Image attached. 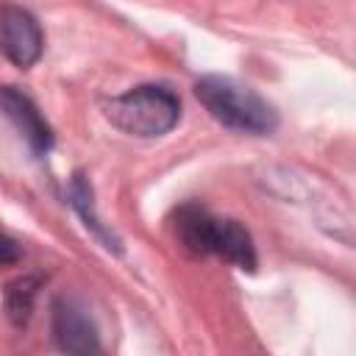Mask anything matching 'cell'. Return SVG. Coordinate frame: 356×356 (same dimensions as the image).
<instances>
[{
  "label": "cell",
  "instance_id": "6",
  "mask_svg": "<svg viewBox=\"0 0 356 356\" xmlns=\"http://www.w3.org/2000/svg\"><path fill=\"white\" fill-rule=\"evenodd\" d=\"M0 108L8 117V122L19 131V136L25 139V145L31 147L33 156H47L53 150V128L44 120V114L39 111V106L33 103V97H28L22 89L17 86H3L0 89Z\"/></svg>",
  "mask_w": 356,
  "mask_h": 356
},
{
  "label": "cell",
  "instance_id": "1",
  "mask_svg": "<svg viewBox=\"0 0 356 356\" xmlns=\"http://www.w3.org/2000/svg\"><path fill=\"white\" fill-rule=\"evenodd\" d=\"M172 228L178 242L197 256H220L245 273H253L259 264L256 245L248 228L231 217L211 214L206 206H197V203L181 206L175 211Z\"/></svg>",
  "mask_w": 356,
  "mask_h": 356
},
{
  "label": "cell",
  "instance_id": "8",
  "mask_svg": "<svg viewBox=\"0 0 356 356\" xmlns=\"http://www.w3.org/2000/svg\"><path fill=\"white\" fill-rule=\"evenodd\" d=\"M39 286H42V278H39V275L14 278V281L6 286V295H3L6 314H8V320H11L17 328H22V325L31 320V312H33V303H36V295H39Z\"/></svg>",
  "mask_w": 356,
  "mask_h": 356
},
{
  "label": "cell",
  "instance_id": "4",
  "mask_svg": "<svg viewBox=\"0 0 356 356\" xmlns=\"http://www.w3.org/2000/svg\"><path fill=\"white\" fill-rule=\"evenodd\" d=\"M50 331H53L58 350H64V353L89 356V353L100 350V334H97L95 320L86 309V303L72 295H58L53 300Z\"/></svg>",
  "mask_w": 356,
  "mask_h": 356
},
{
  "label": "cell",
  "instance_id": "3",
  "mask_svg": "<svg viewBox=\"0 0 356 356\" xmlns=\"http://www.w3.org/2000/svg\"><path fill=\"white\" fill-rule=\"evenodd\" d=\"M106 120L128 136L156 139L170 134L181 120V100L170 86L142 83L103 103Z\"/></svg>",
  "mask_w": 356,
  "mask_h": 356
},
{
  "label": "cell",
  "instance_id": "7",
  "mask_svg": "<svg viewBox=\"0 0 356 356\" xmlns=\"http://www.w3.org/2000/svg\"><path fill=\"white\" fill-rule=\"evenodd\" d=\"M67 197H70V206L75 209V214H78V217L83 220V225L92 231V236H95L106 250H111V253H122V242H120V236H117L108 225H103L100 217H97V211H95L92 184H89V178H86L83 172H75V175H72L70 189H67Z\"/></svg>",
  "mask_w": 356,
  "mask_h": 356
},
{
  "label": "cell",
  "instance_id": "5",
  "mask_svg": "<svg viewBox=\"0 0 356 356\" xmlns=\"http://www.w3.org/2000/svg\"><path fill=\"white\" fill-rule=\"evenodd\" d=\"M44 50V33L36 17L19 6L0 8V53L19 70H31Z\"/></svg>",
  "mask_w": 356,
  "mask_h": 356
},
{
  "label": "cell",
  "instance_id": "2",
  "mask_svg": "<svg viewBox=\"0 0 356 356\" xmlns=\"http://www.w3.org/2000/svg\"><path fill=\"white\" fill-rule=\"evenodd\" d=\"M203 108L225 128L248 136H270L278 128V111L248 83L228 75H203L195 83Z\"/></svg>",
  "mask_w": 356,
  "mask_h": 356
},
{
  "label": "cell",
  "instance_id": "9",
  "mask_svg": "<svg viewBox=\"0 0 356 356\" xmlns=\"http://www.w3.org/2000/svg\"><path fill=\"white\" fill-rule=\"evenodd\" d=\"M19 259H22V245H19L11 234H6V231L0 228V267L17 264Z\"/></svg>",
  "mask_w": 356,
  "mask_h": 356
}]
</instances>
